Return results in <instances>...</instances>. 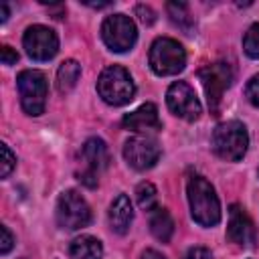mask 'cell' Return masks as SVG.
<instances>
[{
  "label": "cell",
  "instance_id": "cell-1",
  "mask_svg": "<svg viewBox=\"0 0 259 259\" xmlns=\"http://www.w3.org/2000/svg\"><path fill=\"white\" fill-rule=\"evenodd\" d=\"M188 204L194 223L200 227H214L221 221V202L212 184L202 176H192L188 180Z\"/></svg>",
  "mask_w": 259,
  "mask_h": 259
},
{
  "label": "cell",
  "instance_id": "cell-2",
  "mask_svg": "<svg viewBox=\"0 0 259 259\" xmlns=\"http://www.w3.org/2000/svg\"><path fill=\"white\" fill-rule=\"evenodd\" d=\"M210 146H212V152L221 160L239 162L247 154V146H249L247 127L237 119L223 121L214 127L212 138H210Z\"/></svg>",
  "mask_w": 259,
  "mask_h": 259
},
{
  "label": "cell",
  "instance_id": "cell-3",
  "mask_svg": "<svg viewBox=\"0 0 259 259\" xmlns=\"http://www.w3.org/2000/svg\"><path fill=\"white\" fill-rule=\"evenodd\" d=\"M97 93L107 105L119 107L134 99L136 85H134L132 75L123 67L111 65L101 71V75L97 79Z\"/></svg>",
  "mask_w": 259,
  "mask_h": 259
},
{
  "label": "cell",
  "instance_id": "cell-4",
  "mask_svg": "<svg viewBox=\"0 0 259 259\" xmlns=\"http://www.w3.org/2000/svg\"><path fill=\"white\" fill-rule=\"evenodd\" d=\"M148 61H150V69L160 77L178 75L186 67V51L178 40L160 36L152 42Z\"/></svg>",
  "mask_w": 259,
  "mask_h": 259
},
{
  "label": "cell",
  "instance_id": "cell-5",
  "mask_svg": "<svg viewBox=\"0 0 259 259\" xmlns=\"http://www.w3.org/2000/svg\"><path fill=\"white\" fill-rule=\"evenodd\" d=\"M16 85H18L22 109L28 115H34V117L40 115L45 111L47 93H49V85H47L45 73H40L36 69H24V71L18 73Z\"/></svg>",
  "mask_w": 259,
  "mask_h": 259
},
{
  "label": "cell",
  "instance_id": "cell-6",
  "mask_svg": "<svg viewBox=\"0 0 259 259\" xmlns=\"http://www.w3.org/2000/svg\"><path fill=\"white\" fill-rule=\"evenodd\" d=\"M198 79H200L202 89L206 93V101H208L210 111L217 113L219 111V105L223 101L225 91L233 83V69H231V65L225 63V61L206 65V67H202L198 71Z\"/></svg>",
  "mask_w": 259,
  "mask_h": 259
},
{
  "label": "cell",
  "instance_id": "cell-7",
  "mask_svg": "<svg viewBox=\"0 0 259 259\" xmlns=\"http://www.w3.org/2000/svg\"><path fill=\"white\" fill-rule=\"evenodd\" d=\"M101 38L113 53L130 51L138 40V28L125 14H111L101 24Z\"/></svg>",
  "mask_w": 259,
  "mask_h": 259
},
{
  "label": "cell",
  "instance_id": "cell-8",
  "mask_svg": "<svg viewBox=\"0 0 259 259\" xmlns=\"http://www.w3.org/2000/svg\"><path fill=\"white\" fill-rule=\"evenodd\" d=\"M57 223L63 229L77 231L91 223V208L77 190H65L57 200Z\"/></svg>",
  "mask_w": 259,
  "mask_h": 259
},
{
  "label": "cell",
  "instance_id": "cell-9",
  "mask_svg": "<svg viewBox=\"0 0 259 259\" xmlns=\"http://www.w3.org/2000/svg\"><path fill=\"white\" fill-rule=\"evenodd\" d=\"M81 162H83V168L79 172V180L89 188L97 186L99 174L109 164V154H107L105 142L99 138H89L81 148Z\"/></svg>",
  "mask_w": 259,
  "mask_h": 259
},
{
  "label": "cell",
  "instance_id": "cell-10",
  "mask_svg": "<svg viewBox=\"0 0 259 259\" xmlns=\"http://www.w3.org/2000/svg\"><path fill=\"white\" fill-rule=\"evenodd\" d=\"M166 103L168 109L186 121H194L202 113V105L194 93V89L186 81H174L166 91Z\"/></svg>",
  "mask_w": 259,
  "mask_h": 259
},
{
  "label": "cell",
  "instance_id": "cell-11",
  "mask_svg": "<svg viewBox=\"0 0 259 259\" xmlns=\"http://www.w3.org/2000/svg\"><path fill=\"white\" fill-rule=\"evenodd\" d=\"M22 47L26 55L34 61H49L59 51V36L53 28L42 24H32L22 36Z\"/></svg>",
  "mask_w": 259,
  "mask_h": 259
},
{
  "label": "cell",
  "instance_id": "cell-12",
  "mask_svg": "<svg viewBox=\"0 0 259 259\" xmlns=\"http://www.w3.org/2000/svg\"><path fill=\"white\" fill-rule=\"evenodd\" d=\"M123 158L136 170L152 168L160 158V146L150 136H134L123 144Z\"/></svg>",
  "mask_w": 259,
  "mask_h": 259
},
{
  "label": "cell",
  "instance_id": "cell-13",
  "mask_svg": "<svg viewBox=\"0 0 259 259\" xmlns=\"http://www.w3.org/2000/svg\"><path fill=\"white\" fill-rule=\"evenodd\" d=\"M227 237L231 243H237L241 247H251L255 243V225L251 217L245 212V208L239 204H233L229 210Z\"/></svg>",
  "mask_w": 259,
  "mask_h": 259
},
{
  "label": "cell",
  "instance_id": "cell-14",
  "mask_svg": "<svg viewBox=\"0 0 259 259\" xmlns=\"http://www.w3.org/2000/svg\"><path fill=\"white\" fill-rule=\"evenodd\" d=\"M123 127L138 132V134H148V132H158L162 130V121L158 115V107L154 103H144L138 109L130 111L123 117Z\"/></svg>",
  "mask_w": 259,
  "mask_h": 259
},
{
  "label": "cell",
  "instance_id": "cell-15",
  "mask_svg": "<svg viewBox=\"0 0 259 259\" xmlns=\"http://www.w3.org/2000/svg\"><path fill=\"white\" fill-rule=\"evenodd\" d=\"M109 219V227L113 233L117 235H125L130 231V225L134 221V208H132V200L127 194H117L109 206L107 212Z\"/></svg>",
  "mask_w": 259,
  "mask_h": 259
},
{
  "label": "cell",
  "instance_id": "cell-16",
  "mask_svg": "<svg viewBox=\"0 0 259 259\" xmlns=\"http://www.w3.org/2000/svg\"><path fill=\"white\" fill-rule=\"evenodd\" d=\"M69 255H71V259H101L103 247H101L99 239H95L91 235H81L71 241Z\"/></svg>",
  "mask_w": 259,
  "mask_h": 259
},
{
  "label": "cell",
  "instance_id": "cell-17",
  "mask_svg": "<svg viewBox=\"0 0 259 259\" xmlns=\"http://www.w3.org/2000/svg\"><path fill=\"white\" fill-rule=\"evenodd\" d=\"M150 231L152 235L162 241V243H168L174 235V221L170 217V212L162 206H156L152 210V217H150Z\"/></svg>",
  "mask_w": 259,
  "mask_h": 259
},
{
  "label": "cell",
  "instance_id": "cell-18",
  "mask_svg": "<svg viewBox=\"0 0 259 259\" xmlns=\"http://www.w3.org/2000/svg\"><path fill=\"white\" fill-rule=\"evenodd\" d=\"M79 77H81V65L73 59L63 61L59 71H57V89L61 93H69L77 85Z\"/></svg>",
  "mask_w": 259,
  "mask_h": 259
},
{
  "label": "cell",
  "instance_id": "cell-19",
  "mask_svg": "<svg viewBox=\"0 0 259 259\" xmlns=\"http://www.w3.org/2000/svg\"><path fill=\"white\" fill-rule=\"evenodd\" d=\"M166 10H168L170 20H172L180 30H184L186 34L192 32V28H194V16L190 14L188 4H184V2H168V4H166Z\"/></svg>",
  "mask_w": 259,
  "mask_h": 259
},
{
  "label": "cell",
  "instance_id": "cell-20",
  "mask_svg": "<svg viewBox=\"0 0 259 259\" xmlns=\"http://www.w3.org/2000/svg\"><path fill=\"white\" fill-rule=\"evenodd\" d=\"M136 198H138V204L144 210L152 212L158 206V190L152 182H140L138 188H136Z\"/></svg>",
  "mask_w": 259,
  "mask_h": 259
},
{
  "label": "cell",
  "instance_id": "cell-21",
  "mask_svg": "<svg viewBox=\"0 0 259 259\" xmlns=\"http://www.w3.org/2000/svg\"><path fill=\"white\" fill-rule=\"evenodd\" d=\"M243 51L251 59H259V22L251 24L243 36Z\"/></svg>",
  "mask_w": 259,
  "mask_h": 259
},
{
  "label": "cell",
  "instance_id": "cell-22",
  "mask_svg": "<svg viewBox=\"0 0 259 259\" xmlns=\"http://www.w3.org/2000/svg\"><path fill=\"white\" fill-rule=\"evenodd\" d=\"M0 152H2V164H0V176L2 178H8V174L12 172V168L16 166V156L10 152V148L6 144L0 146Z\"/></svg>",
  "mask_w": 259,
  "mask_h": 259
},
{
  "label": "cell",
  "instance_id": "cell-23",
  "mask_svg": "<svg viewBox=\"0 0 259 259\" xmlns=\"http://www.w3.org/2000/svg\"><path fill=\"white\" fill-rule=\"evenodd\" d=\"M245 95H247V99H249L255 107H259V73H257V75H253V77L247 81Z\"/></svg>",
  "mask_w": 259,
  "mask_h": 259
},
{
  "label": "cell",
  "instance_id": "cell-24",
  "mask_svg": "<svg viewBox=\"0 0 259 259\" xmlns=\"http://www.w3.org/2000/svg\"><path fill=\"white\" fill-rule=\"evenodd\" d=\"M0 235H2V239H0V253L6 255L12 249V245H14V237L8 231V227H0Z\"/></svg>",
  "mask_w": 259,
  "mask_h": 259
},
{
  "label": "cell",
  "instance_id": "cell-25",
  "mask_svg": "<svg viewBox=\"0 0 259 259\" xmlns=\"http://www.w3.org/2000/svg\"><path fill=\"white\" fill-rule=\"evenodd\" d=\"M136 14H138V18H140L144 24H152V22L156 20L154 10H152L150 6H146V4H138V6H136Z\"/></svg>",
  "mask_w": 259,
  "mask_h": 259
},
{
  "label": "cell",
  "instance_id": "cell-26",
  "mask_svg": "<svg viewBox=\"0 0 259 259\" xmlns=\"http://www.w3.org/2000/svg\"><path fill=\"white\" fill-rule=\"evenodd\" d=\"M184 259H212V253L204 247H190L184 255Z\"/></svg>",
  "mask_w": 259,
  "mask_h": 259
},
{
  "label": "cell",
  "instance_id": "cell-27",
  "mask_svg": "<svg viewBox=\"0 0 259 259\" xmlns=\"http://www.w3.org/2000/svg\"><path fill=\"white\" fill-rule=\"evenodd\" d=\"M0 59H2V63H4V65H14V63L18 61V53H16V51H12L8 45H4V47H2V51H0Z\"/></svg>",
  "mask_w": 259,
  "mask_h": 259
},
{
  "label": "cell",
  "instance_id": "cell-28",
  "mask_svg": "<svg viewBox=\"0 0 259 259\" xmlns=\"http://www.w3.org/2000/svg\"><path fill=\"white\" fill-rule=\"evenodd\" d=\"M142 259H166V257L160 251H156V249H146L142 253Z\"/></svg>",
  "mask_w": 259,
  "mask_h": 259
},
{
  "label": "cell",
  "instance_id": "cell-29",
  "mask_svg": "<svg viewBox=\"0 0 259 259\" xmlns=\"http://www.w3.org/2000/svg\"><path fill=\"white\" fill-rule=\"evenodd\" d=\"M6 18H8V6L0 4V22H6Z\"/></svg>",
  "mask_w": 259,
  "mask_h": 259
}]
</instances>
